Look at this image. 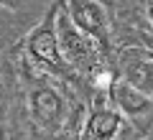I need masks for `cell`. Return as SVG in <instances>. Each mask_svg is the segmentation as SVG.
Returning <instances> with one entry per match:
<instances>
[{
	"label": "cell",
	"mask_w": 153,
	"mask_h": 140,
	"mask_svg": "<svg viewBox=\"0 0 153 140\" xmlns=\"http://www.w3.org/2000/svg\"><path fill=\"white\" fill-rule=\"evenodd\" d=\"M54 26H56L59 51H61V56H64V61L69 66H74V69H84V71L92 74L100 66V46L69 21V16H66L64 8H56Z\"/></svg>",
	"instance_id": "cell-1"
},
{
	"label": "cell",
	"mask_w": 153,
	"mask_h": 140,
	"mask_svg": "<svg viewBox=\"0 0 153 140\" xmlns=\"http://www.w3.org/2000/svg\"><path fill=\"white\" fill-rule=\"evenodd\" d=\"M110 99H112L115 110L123 115V120L133 122V127L138 133H148L153 127V97L140 92L138 87H133L128 79H112V84L107 87Z\"/></svg>",
	"instance_id": "cell-2"
},
{
	"label": "cell",
	"mask_w": 153,
	"mask_h": 140,
	"mask_svg": "<svg viewBox=\"0 0 153 140\" xmlns=\"http://www.w3.org/2000/svg\"><path fill=\"white\" fill-rule=\"evenodd\" d=\"M69 21L74 23L82 33H87L100 49H107L110 36H107V18L97 0H66L64 5Z\"/></svg>",
	"instance_id": "cell-3"
},
{
	"label": "cell",
	"mask_w": 153,
	"mask_h": 140,
	"mask_svg": "<svg viewBox=\"0 0 153 140\" xmlns=\"http://www.w3.org/2000/svg\"><path fill=\"white\" fill-rule=\"evenodd\" d=\"M56 8L59 5L51 8L49 16L28 33L26 46H28V54H31L36 61L49 64V66H54V69H64L66 61H64V56H61V51H59V38H56V26H54Z\"/></svg>",
	"instance_id": "cell-4"
},
{
	"label": "cell",
	"mask_w": 153,
	"mask_h": 140,
	"mask_svg": "<svg viewBox=\"0 0 153 140\" xmlns=\"http://www.w3.org/2000/svg\"><path fill=\"white\" fill-rule=\"evenodd\" d=\"M28 117L44 130H56L64 120V99L54 87H36L28 92Z\"/></svg>",
	"instance_id": "cell-5"
},
{
	"label": "cell",
	"mask_w": 153,
	"mask_h": 140,
	"mask_svg": "<svg viewBox=\"0 0 153 140\" xmlns=\"http://www.w3.org/2000/svg\"><path fill=\"white\" fill-rule=\"evenodd\" d=\"M123 79L153 97V61L146 56L143 49L135 46L123 54Z\"/></svg>",
	"instance_id": "cell-6"
},
{
	"label": "cell",
	"mask_w": 153,
	"mask_h": 140,
	"mask_svg": "<svg viewBox=\"0 0 153 140\" xmlns=\"http://www.w3.org/2000/svg\"><path fill=\"white\" fill-rule=\"evenodd\" d=\"M123 130V115L117 110H94L84 125L82 140H115Z\"/></svg>",
	"instance_id": "cell-7"
},
{
	"label": "cell",
	"mask_w": 153,
	"mask_h": 140,
	"mask_svg": "<svg viewBox=\"0 0 153 140\" xmlns=\"http://www.w3.org/2000/svg\"><path fill=\"white\" fill-rule=\"evenodd\" d=\"M26 0H0V8H8V10H18Z\"/></svg>",
	"instance_id": "cell-8"
},
{
	"label": "cell",
	"mask_w": 153,
	"mask_h": 140,
	"mask_svg": "<svg viewBox=\"0 0 153 140\" xmlns=\"http://www.w3.org/2000/svg\"><path fill=\"white\" fill-rule=\"evenodd\" d=\"M146 21H148V28L153 31V3H151V5L146 8Z\"/></svg>",
	"instance_id": "cell-9"
},
{
	"label": "cell",
	"mask_w": 153,
	"mask_h": 140,
	"mask_svg": "<svg viewBox=\"0 0 153 140\" xmlns=\"http://www.w3.org/2000/svg\"><path fill=\"white\" fill-rule=\"evenodd\" d=\"M143 51H146V56H148V59L153 61V49H143Z\"/></svg>",
	"instance_id": "cell-10"
}]
</instances>
